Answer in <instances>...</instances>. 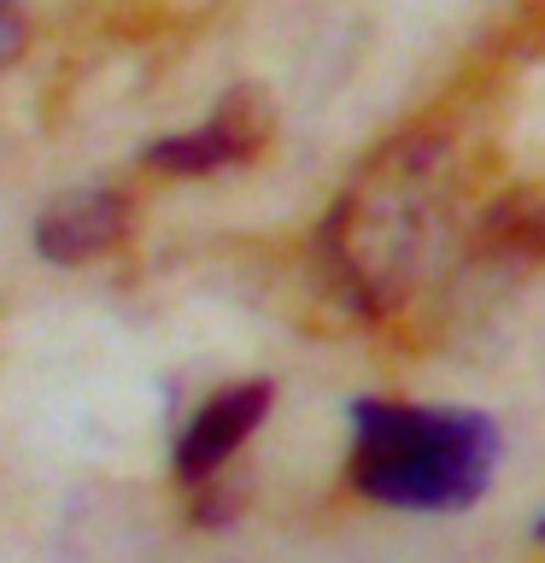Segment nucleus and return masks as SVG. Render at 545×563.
I'll return each instance as SVG.
<instances>
[{"instance_id":"6","label":"nucleus","mask_w":545,"mask_h":563,"mask_svg":"<svg viewBox=\"0 0 545 563\" xmlns=\"http://www.w3.org/2000/svg\"><path fill=\"white\" fill-rule=\"evenodd\" d=\"M24 53V12L18 0H0V65H12Z\"/></svg>"},{"instance_id":"2","label":"nucleus","mask_w":545,"mask_h":563,"mask_svg":"<svg viewBox=\"0 0 545 563\" xmlns=\"http://www.w3.org/2000/svg\"><path fill=\"white\" fill-rule=\"evenodd\" d=\"M499 429L464 405L352 399V487L387 510H469L492 487Z\"/></svg>"},{"instance_id":"1","label":"nucleus","mask_w":545,"mask_h":563,"mask_svg":"<svg viewBox=\"0 0 545 563\" xmlns=\"http://www.w3.org/2000/svg\"><path fill=\"white\" fill-rule=\"evenodd\" d=\"M452 241V153L404 135L341 188L316 223V276L352 317H387Z\"/></svg>"},{"instance_id":"4","label":"nucleus","mask_w":545,"mask_h":563,"mask_svg":"<svg viewBox=\"0 0 545 563\" xmlns=\"http://www.w3.org/2000/svg\"><path fill=\"white\" fill-rule=\"evenodd\" d=\"M130 235V194L123 188H70L35 218V253L47 264H88Z\"/></svg>"},{"instance_id":"7","label":"nucleus","mask_w":545,"mask_h":563,"mask_svg":"<svg viewBox=\"0 0 545 563\" xmlns=\"http://www.w3.org/2000/svg\"><path fill=\"white\" fill-rule=\"evenodd\" d=\"M534 540H540V545H545V517H540V522H534Z\"/></svg>"},{"instance_id":"3","label":"nucleus","mask_w":545,"mask_h":563,"mask_svg":"<svg viewBox=\"0 0 545 563\" xmlns=\"http://www.w3.org/2000/svg\"><path fill=\"white\" fill-rule=\"evenodd\" d=\"M264 130H270L264 106H258L253 95H235V100H223L205 123H193V130L158 135L153 147L141 153V165L170 170V176H205V170H223V165L253 158L258 141H264Z\"/></svg>"},{"instance_id":"5","label":"nucleus","mask_w":545,"mask_h":563,"mask_svg":"<svg viewBox=\"0 0 545 563\" xmlns=\"http://www.w3.org/2000/svg\"><path fill=\"white\" fill-rule=\"evenodd\" d=\"M270 411V382H241V387H223L218 399H205L200 411L182 422V440H176V475L182 482H211L229 457H235L253 429Z\"/></svg>"}]
</instances>
